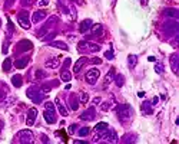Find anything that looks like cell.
<instances>
[{
    "label": "cell",
    "instance_id": "1",
    "mask_svg": "<svg viewBox=\"0 0 179 144\" xmlns=\"http://www.w3.org/2000/svg\"><path fill=\"white\" fill-rule=\"evenodd\" d=\"M116 113H117V117H119V120L122 122H128V121L132 120V117H133V110H132V107L129 104L119 105Z\"/></svg>",
    "mask_w": 179,
    "mask_h": 144
},
{
    "label": "cell",
    "instance_id": "2",
    "mask_svg": "<svg viewBox=\"0 0 179 144\" xmlns=\"http://www.w3.org/2000/svg\"><path fill=\"white\" fill-rule=\"evenodd\" d=\"M19 143H33V133L30 130H22L17 133Z\"/></svg>",
    "mask_w": 179,
    "mask_h": 144
},
{
    "label": "cell",
    "instance_id": "3",
    "mask_svg": "<svg viewBox=\"0 0 179 144\" xmlns=\"http://www.w3.org/2000/svg\"><path fill=\"white\" fill-rule=\"evenodd\" d=\"M99 76H100V71L97 69V68H92L88 71L86 73V82H89L90 85H93V84H96V81L99 79Z\"/></svg>",
    "mask_w": 179,
    "mask_h": 144
},
{
    "label": "cell",
    "instance_id": "4",
    "mask_svg": "<svg viewBox=\"0 0 179 144\" xmlns=\"http://www.w3.org/2000/svg\"><path fill=\"white\" fill-rule=\"evenodd\" d=\"M17 23L20 24L23 29H29L30 27V20H29V13L27 12H20L17 15Z\"/></svg>",
    "mask_w": 179,
    "mask_h": 144
},
{
    "label": "cell",
    "instance_id": "5",
    "mask_svg": "<svg viewBox=\"0 0 179 144\" xmlns=\"http://www.w3.org/2000/svg\"><path fill=\"white\" fill-rule=\"evenodd\" d=\"M79 49H80V50H82V49H86V50H89V52H97V50H100V46L96 45V43L83 41V42H79Z\"/></svg>",
    "mask_w": 179,
    "mask_h": 144
},
{
    "label": "cell",
    "instance_id": "6",
    "mask_svg": "<svg viewBox=\"0 0 179 144\" xmlns=\"http://www.w3.org/2000/svg\"><path fill=\"white\" fill-rule=\"evenodd\" d=\"M36 117H37V110L33 107V108H30V110L27 111V117H26V125H27V127H32V125L35 124V121H36Z\"/></svg>",
    "mask_w": 179,
    "mask_h": 144
},
{
    "label": "cell",
    "instance_id": "7",
    "mask_svg": "<svg viewBox=\"0 0 179 144\" xmlns=\"http://www.w3.org/2000/svg\"><path fill=\"white\" fill-rule=\"evenodd\" d=\"M43 117L47 124H55L56 122V111H52V110H45L43 113Z\"/></svg>",
    "mask_w": 179,
    "mask_h": 144
},
{
    "label": "cell",
    "instance_id": "8",
    "mask_svg": "<svg viewBox=\"0 0 179 144\" xmlns=\"http://www.w3.org/2000/svg\"><path fill=\"white\" fill-rule=\"evenodd\" d=\"M27 96L33 101V102H40L42 101V91H35V89H27Z\"/></svg>",
    "mask_w": 179,
    "mask_h": 144
},
{
    "label": "cell",
    "instance_id": "9",
    "mask_svg": "<svg viewBox=\"0 0 179 144\" xmlns=\"http://www.w3.org/2000/svg\"><path fill=\"white\" fill-rule=\"evenodd\" d=\"M95 115H96V111H95V108H89V110H86L82 115H80V118L83 121H92L95 118Z\"/></svg>",
    "mask_w": 179,
    "mask_h": 144
},
{
    "label": "cell",
    "instance_id": "10",
    "mask_svg": "<svg viewBox=\"0 0 179 144\" xmlns=\"http://www.w3.org/2000/svg\"><path fill=\"white\" fill-rule=\"evenodd\" d=\"M86 62H88V59H86L85 56L79 58V59H77V61L75 62V65H73V72H75V73H77V72L82 69V66H83V65H85Z\"/></svg>",
    "mask_w": 179,
    "mask_h": 144
},
{
    "label": "cell",
    "instance_id": "11",
    "mask_svg": "<svg viewBox=\"0 0 179 144\" xmlns=\"http://www.w3.org/2000/svg\"><path fill=\"white\" fill-rule=\"evenodd\" d=\"M45 66L47 69H55L59 66V58H50L45 62Z\"/></svg>",
    "mask_w": 179,
    "mask_h": 144
},
{
    "label": "cell",
    "instance_id": "12",
    "mask_svg": "<svg viewBox=\"0 0 179 144\" xmlns=\"http://www.w3.org/2000/svg\"><path fill=\"white\" fill-rule=\"evenodd\" d=\"M115 68H111V71L106 73V76H105V84H103V88H108V85L112 82L113 79H115Z\"/></svg>",
    "mask_w": 179,
    "mask_h": 144
},
{
    "label": "cell",
    "instance_id": "13",
    "mask_svg": "<svg viewBox=\"0 0 179 144\" xmlns=\"http://www.w3.org/2000/svg\"><path fill=\"white\" fill-rule=\"evenodd\" d=\"M27 62H29V58L27 56H23V58H17L16 61H15V66L17 68V69H23L26 65H27Z\"/></svg>",
    "mask_w": 179,
    "mask_h": 144
},
{
    "label": "cell",
    "instance_id": "14",
    "mask_svg": "<svg viewBox=\"0 0 179 144\" xmlns=\"http://www.w3.org/2000/svg\"><path fill=\"white\" fill-rule=\"evenodd\" d=\"M45 17H46V12H45V10H37V12H35V13H33L32 20H33V23H37V22L43 20Z\"/></svg>",
    "mask_w": 179,
    "mask_h": 144
},
{
    "label": "cell",
    "instance_id": "15",
    "mask_svg": "<svg viewBox=\"0 0 179 144\" xmlns=\"http://www.w3.org/2000/svg\"><path fill=\"white\" fill-rule=\"evenodd\" d=\"M92 33L95 35V36H102V33H103V26L100 23H95L92 24Z\"/></svg>",
    "mask_w": 179,
    "mask_h": 144
},
{
    "label": "cell",
    "instance_id": "16",
    "mask_svg": "<svg viewBox=\"0 0 179 144\" xmlns=\"http://www.w3.org/2000/svg\"><path fill=\"white\" fill-rule=\"evenodd\" d=\"M49 46H52V48H59V49H63V50H67V45L65 42H59V41H52L50 43H49Z\"/></svg>",
    "mask_w": 179,
    "mask_h": 144
},
{
    "label": "cell",
    "instance_id": "17",
    "mask_svg": "<svg viewBox=\"0 0 179 144\" xmlns=\"http://www.w3.org/2000/svg\"><path fill=\"white\" fill-rule=\"evenodd\" d=\"M92 20H90V19H86V20H83V22H82V24H80V32H82V33H85V32H88V30H89L90 27H92Z\"/></svg>",
    "mask_w": 179,
    "mask_h": 144
},
{
    "label": "cell",
    "instance_id": "18",
    "mask_svg": "<svg viewBox=\"0 0 179 144\" xmlns=\"http://www.w3.org/2000/svg\"><path fill=\"white\" fill-rule=\"evenodd\" d=\"M17 46H20V48H19L20 50H29V49H32V46H33V45H32V42H30V41H20Z\"/></svg>",
    "mask_w": 179,
    "mask_h": 144
},
{
    "label": "cell",
    "instance_id": "19",
    "mask_svg": "<svg viewBox=\"0 0 179 144\" xmlns=\"http://www.w3.org/2000/svg\"><path fill=\"white\" fill-rule=\"evenodd\" d=\"M12 84H13L16 88H20L23 84L22 76H20V75H13V76H12Z\"/></svg>",
    "mask_w": 179,
    "mask_h": 144
},
{
    "label": "cell",
    "instance_id": "20",
    "mask_svg": "<svg viewBox=\"0 0 179 144\" xmlns=\"http://www.w3.org/2000/svg\"><path fill=\"white\" fill-rule=\"evenodd\" d=\"M56 105H57L59 113H60L63 117H67V110L65 108V105H63V104H60V99H59V98H56Z\"/></svg>",
    "mask_w": 179,
    "mask_h": 144
},
{
    "label": "cell",
    "instance_id": "21",
    "mask_svg": "<svg viewBox=\"0 0 179 144\" xmlns=\"http://www.w3.org/2000/svg\"><path fill=\"white\" fill-rule=\"evenodd\" d=\"M60 79L65 81V82H69V81L72 79V73L67 71V69H63V71L60 72Z\"/></svg>",
    "mask_w": 179,
    "mask_h": 144
},
{
    "label": "cell",
    "instance_id": "22",
    "mask_svg": "<svg viewBox=\"0 0 179 144\" xmlns=\"http://www.w3.org/2000/svg\"><path fill=\"white\" fill-rule=\"evenodd\" d=\"M70 108H72L73 111H76V110L79 108V99H77L75 95L70 98Z\"/></svg>",
    "mask_w": 179,
    "mask_h": 144
},
{
    "label": "cell",
    "instance_id": "23",
    "mask_svg": "<svg viewBox=\"0 0 179 144\" xmlns=\"http://www.w3.org/2000/svg\"><path fill=\"white\" fill-rule=\"evenodd\" d=\"M10 69H12V59H10V58H6L4 62H3V71L9 72Z\"/></svg>",
    "mask_w": 179,
    "mask_h": 144
},
{
    "label": "cell",
    "instance_id": "24",
    "mask_svg": "<svg viewBox=\"0 0 179 144\" xmlns=\"http://www.w3.org/2000/svg\"><path fill=\"white\" fill-rule=\"evenodd\" d=\"M142 111L145 113V114H152V108H151V102H143L142 104Z\"/></svg>",
    "mask_w": 179,
    "mask_h": 144
},
{
    "label": "cell",
    "instance_id": "25",
    "mask_svg": "<svg viewBox=\"0 0 179 144\" xmlns=\"http://www.w3.org/2000/svg\"><path fill=\"white\" fill-rule=\"evenodd\" d=\"M123 79H125V78H123V75H115V79H113V81H115V84H116L117 87H122V85H123V82H125Z\"/></svg>",
    "mask_w": 179,
    "mask_h": 144
},
{
    "label": "cell",
    "instance_id": "26",
    "mask_svg": "<svg viewBox=\"0 0 179 144\" xmlns=\"http://www.w3.org/2000/svg\"><path fill=\"white\" fill-rule=\"evenodd\" d=\"M95 128H96V131H105V130L109 128V125H108L106 122H97Z\"/></svg>",
    "mask_w": 179,
    "mask_h": 144
},
{
    "label": "cell",
    "instance_id": "27",
    "mask_svg": "<svg viewBox=\"0 0 179 144\" xmlns=\"http://www.w3.org/2000/svg\"><path fill=\"white\" fill-rule=\"evenodd\" d=\"M136 62H138V58H136L135 55H129V58H128V64H129V66L133 68L135 65H136Z\"/></svg>",
    "mask_w": 179,
    "mask_h": 144
},
{
    "label": "cell",
    "instance_id": "28",
    "mask_svg": "<svg viewBox=\"0 0 179 144\" xmlns=\"http://www.w3.org/2000/svg\"><path fill=\"white\" fill-rule=\"evenodd\" d=\"M166 16H172V17L178 19V10L176 9H169V10H166Z\"/></svg>",
    "mask_w": 179,
    "mask_h": 144
},
{
    "label": "cell",
    "instance_id": "29",
    "mask_svg": "<svg viewBox=\"0 0 179 144\" xmlns=\"http://www.w3.org/2000/svg\"><path fill=\"white\" fill-rule=\"evenodd\" d=\"M77 134H79L80 137H85V136H88V134H89V127H82V128L77 131Z\"/></svg>",
    "mask_w": 179,
    "mask_h": 144
},
{
    "label": "cell",
    "instance_id": "30",
    "mask_svg": "<svg viewBox=\"0 0 179 144\" xmlns=\"http://www.w3.org/2000/svg\"><path fill=\"white\" fill-rule=\"evenodd\" d=\"M89 101V95H88V92H82V95H80V104H86Z\"/></svg>",
    "mask_w": 179,
    "mask_h": 144
},
{
    "label": "cell",
    "instance_id": "31",
    "mask_svg": "<svg viewBox=\"0 0 179 144\" xmlns=\"http://www.w3.org/2000/svg\"><path fill=\"white\" fill-rule=\"evenodd\" d=\"M111 105H112V104H111L109 101H105V102L100 105V110H102V111H108V110L111 108Z\"/></svg>",
    "mask_w": 179,
    "mask_h": 144
},
{
    "label": "cell",
    "instance_id": "32",
    "mask_svg": "<svg viewBox=\"0 0 179 144\" xmlns=\"http://www.w3.org/2000/svg\"><path fill=\"white\" fill-rule=\"evenodd\" d=\"M46 76H47V73H46L45 71H40V69L36 71V78H37V79H43V78H46Z\"/></svg>",
    "mask_w": 179,
    "mask_h": 144
},
{
    "label": "cell",
    "instance_id": "33",
    "mask_svg": "<svg viewBox=\"0 0 179 144\" xmlns=\"http://www.w3.org/2000/svg\"><path fill=\"white\" fill-rule=\"evenodd\" d=\"M172 66H173V71L178 73V58L176 56H172Z\"/></svg>",
    "mask_w": 179,
    "mask_h": 144
},
{
    "label": "cell",
    "instance_id": "34",
    "mask_svg": "<svg viewBox=\"0 0 179 144\" xmlns=\"http://www.w3.org/2000/svg\"><path fill=\"white\" fill-rule=\"evenodd\" d=\"M45 110H52V111H56L55 110V104L53 102H50V101H47L45 104Z\"/></svg>",
    "mask_w": 179,
    "mask_h": 144
},
{
    "label": "cell",
    "instance_id": "35",
    "mask_svg": "<svg viewBox=\"0 0 179 144\" xmlns=\"http://www.w3.org/2000/svg\"><path fill=\"white\" fill-rule=\"evenodd\" d=\"M16 101V98H9V99H6V101H3V107H9V105H12V102H15Z\"/></svg>",
    "mask_w": 179,
    "mask_h": 144
},
{
    "label": "cell",
    "instance_id": "36",
    "mask_svg": "<svg viewBox=\"0 0 179 144\" xmlns=\"http://www.w3.org/2000/svg\"><path fill=\"white\" fill-rule=\"evenodd\" d=\"M52 38H55V32H52V33H47V36H42L40 39L43 41V42H47L49 39H52Z\"/></svg>",
    "mask_w": 179,
    "mask_h": 144
},
{
    "label": "cell",
    "instance_id": "37",
    "mask_svg": "<svg viewBox=\"0 0 179 144\" xmlns=\"http://www.w3.org/2000/svg\"><path fill=\"white\" fill-rule=\"evenodd\" d=\"M50 89H52V87H50V85H43V87L40 88V91H42L43 94H47V92H50Z\"/></svg>",
    "mask_w": 179,
    "mask_h": 144
},
{
    "label": "cell",
    "instance_id": "38",
    "mask_svg": "<svg viewBox=\"0 0 179 144\" xmlns=\"http://www.w3.org/2000/svg\"><path fill=\"white\" fill-rule=\"evenodd\" d=\"M155 71H156L158 73H162V72H163V65H160V64H158L156 66H155Z\"/></svg>",
    "mask_w": 179,
    "mask_h": 144
},
{
    "label": "cell",
    "instance_id": "39",
    "mask_svg": "<svg viewBox=\"0 0 179 144\" xmlns=\"http://www.w3.org/2000/svg\"><path fill=\"white\" fill-rule=\"evenodd\" d=\"M105 56H106L108 59H113V52L112 50H106V52H105Z\"/></svg>",
    "mask_w": 179,
    "mask_h": 144
},
{
    "label": "cell",
    "instance_id": "40",
    "mask_svg": "<svg viewBox=\"0 0 179 144\" xmlns=\"http://www.w3.org/2000/svg\"><path fill=\"white\" fill-rule=\"evenodd\" d=\"M100 102H102V98H100V96L93 98V104H95V105H97V104H100Z\"/></svg>",
    "mask_w": 179,
    "mask_h": 144
},
{
    "label": "cell",
    "instance_id": "41",
    "mask_svg": "<svg viewBox=\"0 0 179 144\" xmlns=\"http://www.w3.org/2000/svg\"><path fill=\"white\" fill-rule=\"evenodd\" d=\"M7 27H9V30H10V33L13 32V23L10 22V19H7Z\"/></svg>",
    "mask_w": 179,
    "mask_h": 144
},
{
    "label": "cell",
    "instance_id": "42",
    "mask_svg": "<svg viewBox=\"0 0 179 144\" xmlns=\"http://www.w3.org/2000/svg\"><path fill=\"white\" fill-rule=\"evenodd\" d=\"M49 0H39V6H47Z\"/></svg>",
    "mask_w": 179,
    "mask_h": 144
},
{
    "label": "cell",
    "instance_id": "43",
    "mask_svg": "<svg viewBox=\"0 0 179 144\" xmlns=\"http://www.w3.org/2000/svg\"><path fill=\"white\" fill-rule=\"evenodd\" d=\"M75 130H76V125H75V124H72V125H70V128H69V133H75Z\"/></svg>",
    "mask_w": 179,
    "mask_h": 144
},
{
    "label": "cell",
    "instance_id": "44",
    "mask_svg": "<svg viewBox=\"0 0 179 144\" xmlns=\"http://www.w3.org/2000/svg\"><path fill=\"white\" fill-rule=\"evenodd\" d=\"M158 102H159V98H158V96H155V98L152 99V104H151V105H156Z\"/></svg>",
    "mask_w": 179,
    "mask_h": 144
},
{
    "label": "cell",
    "instance_id": "45",
    "mask_svg": "<svg viewBox=\"0 0 179 144\" xmlns=\"http://www.w3.org/2000/svg\"><path fill=\"white\" fill-rule=\"evenodd\" d=\"M102 61L100 59H92V64H100Z\"/></svg>",
    "mask_w": 179,
    "mask_h": 144
},
{
    "label": "cell",
    "instance_id": "46",
    "mask_svg": "<svg viewBox=\"0 0 179 144\" xmlns=\"http://www.w3.org/2000/svg\"><path fill=\"white\" fill-rule=\"evenodd\" d=\"M148 59H149V61H151V62H155V61H156V58H155V56H149V58H148Z\"/></svg>",
    "mask_w": 179,
    "mask_h": 144
},
{
    "label": "cell",
    "instance_id": "47",
    "mask_svg": "<svg viewBox=\"0 0 179 144\" xmlns=\"http://www.w3.org/2000/svg\"><path fill=\"white\" fill-rule=\"evenodd\" d=\"M69 64H70V59H69V58H67L66 61H65V66H67V65H69Z\"/></svg>",
    "mask_w": 179,
    "mask_h": 144
},
{
    "label": "cell",
    "instance_id": "48",
    "mask_svg": "<svg viewBox=\"0 0 179 144\" xmlns=\"http://www.w3.org/2000/svg\"><path fill=\"white\" fill-rule=\"evenodd\" d=\"M138 96H140V98H142V96H145V92H142V91H140V92L138 94Z\"/></svg>",
    "mask_w": 179,
    "mask_h": 144
}]
</instances>
